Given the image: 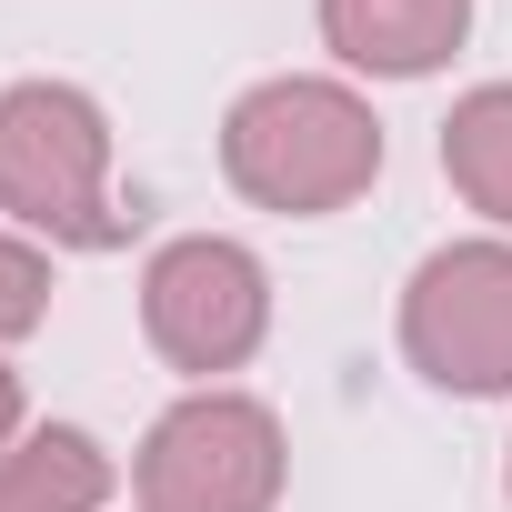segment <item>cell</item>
<instances>
[{"mask_svg": "<svg viewBox=\"0 0 512 512\" xmlns=\"http://www.w3.org/2000/svg\"><path fill=\"white\" fill-rule=\"evenodd\" d=\"M41 312H51V262L21 231H0V342H21Z\"/></svg>", "mask_w": 512, "mask_h": 512, "instance_id": "obj_9", "label": "cell"}, {"mask_svg": "<svg viewBox=\"0 0 512 512\" xmlns=\"http://www.w3.org/2000/svg\"><path fill=\"white\" fill-rule=\"evenodd\" d=\"M221 171H231L241 201L322 221V211H342V201L372 191L382 121L342 81H251L231 101V121H221Z\"/></svg>", "mask_w": 512, "mask_h": 512, "instance_id": "obj_1", "label": "cell"}, {"mask_svg": "<svg viewBox=\"0 0 512 512\" xmlns=\"http://www.w3.org/2000/svg\"><path fill=\"white\" fill-rule=\"evenodd\" d=\"M502 492H512V462H502Z\"/></svg>", "mask_w": 512, "mask_h": 512, "instance_id": "obj_11", "label": "cell"}, {"mask_svg": "<svg viewBox=\"0 0 512 512\" xmlns=\"http://www.w3.org/2000/svg\"><path fill=\"white\" fill-rule=\"evenodd\" d=\"M442 171H452V191H462L482 221L512 231V81H482V91L452 101V121H442Z\"/></svg>", "mask_w": 512, "mask_h": 512, "instance_id": "obj_8", "label": "cell"}, {"mask_svg": "<svg viewBox=\"0 0 512 512\" xmlns=\"http://www.w3.org/2000/svg\"><path fill=\"white\" fill-rule=\"evenodd\" d=\"M11 432H21V372L0 362V442H11Z\"/></svg>", "mask_w": 512, "mask_h": 512, "instance_id": "obj_10", "label": "cell"}, {"mask_svg": "<svg viewBox=\"0 0 512 512\" xmlns=\"http://www.w3.org/2000/svg\"><path fill=\"white\" fill-rule=\"evenodd\" d=\"M402 352L432 392H512V241H452L402 292Z\"/></svg>", "mask_w": 512, "mask_h": 512, "instance_id": "obj_5", "label": "cell"}, {"mask_svg": "<svg viewBox=\"0 0 512 512\" xmlns=\"http://www.w3.org/2000/svg\"><path fill=\"white\" fill-rule=\"evenodd\" d=\"M0 211L61 251H121L131 211L111 201V121L71 81L0 91Z\"/></svg>", "mask_w": 512, "mask_h": 512, "instance_id": "obj_2", "label": "cell"}, {"mask_svg": "<svg viewBox=\"0 0 512 512\" xmlns=\"http://www.w3.org/2000/svg\"><path fill=\"white\" fill-rule=\"evenodd\" d=\"M141 332L171 372H241L272 332V272L251 262L241 241L221 231H191V241H161L151 272H141Z\"/></svg>", "mask_w": 512, "mask_h": 512, "instance_id": "obj_4", "label": "cell"}, {"mask_svg": "<svg viewBox=\"0 0 512 512\" xmlns=\"http://www.w3.org/2000/svg\"><path fill=\"white\" fill-rule=\"evenodd\" d=\"M101 492H111V452L71 422L0 452V512H101Z\"/></svg>", "mask_w": 512, "mask_h": 512, "instance_id": "obj_7", "label": "cell"}, {"mask_svg": "<svg viewBox=\"0 0 512 512\" xmlns=\"http://www.w3.org/2000/svg\"><path fill=\"white\" fill-rule=\"evenodd\" d=\"M462 31H472V0H322V41L382 81L442 71L462 51Z\"/></svg>", "mask_w": 512, "mask_h": 512, "instance_id": "obj_6", "label": "cell"}, {"mask_svg": "<svg viewBox=\"0 0 512 512\" xmlns=\"http://www.w3.org/2000/svg\"><path fill=\"white\" fill-rule=\"evenodd\" d=\"M282 422L251 392H191L141 442V512H272Z\"/></svg>", "mask_w": 512, "mask_h": 512, "instance_id": "obj_3", "label": "cell"}]
</instances>
